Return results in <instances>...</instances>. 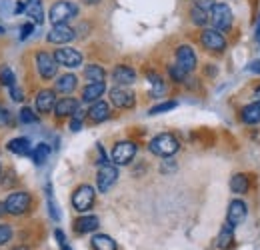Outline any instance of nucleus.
Listing matches in <instances>:
<instances>
[{
	"label": "nucleus",
	"mask_w": 260,
	"mask_h": 250,
	"mask_svg": "<svg viewBox=\"0 0 260 250\" xmlns=\"http://www.w3.org/2000/svg\"><path fill=\"white\" fill-rule=\"evenodd\" d=\"M190 16H192V22H194L196 26H204V24L208 22V12H206V10H202V8H196V6H192Z\"/></svg>",
	"instance_id": "nucleus-34"
},
{
	"label": "nucleus",
	"mask_w": 260,
	"mask_h": 250,
	"mask_svg": "<svg viewBox=\"0 0 260 250\" xmlns=\"http://www.w3.org/2000/svg\"><path fill=\"white\" fill-rule=\"evenodd\" d=\"M192 4H194L196 8H202V10H206V12H208L216 2H214V0H192Z\"/></svg>",
	"instance_id": "nucleus-40"
},
{
	"label": "nucleus",
	"mask_w": 260,
	"mask_h": 250,
	"mask_svg": "<svg viewBox=\"0 0 260 250\" xmlns=\"http://www.w3.org/2000/svg\"><path fill=\"white\" fill-rule=\"evenodd\" d=\"M60 250H72V248L66 244V240H64V242H60Z\"/></svg>",
	"instance_id": "nucleus-47"
},
{
	"label": "nucleus",
	"mask_w": 260,
	"mask_h": 250,
	"mask_svg": "<svg viewBox=\"0 0 260 250\" xmlns=\"http://www.w3.org/2000/svg\"><path fill=\"white\" fill-rule=\"evenodd\" d=\"M98 226H100V220H98V216H92V214L80 216V218H76V222H74V230H76L78 234L94 232Z\"/></svg>",
	"instance_id": "nucleus-23"
},
{
	"label": "nucleus",
	"mask_w": 260,
	"mask_h": 250,
	"mask_svg": "<svg viewBox=\"0 0 260 250\" xmlns=\"http://www.w3.org/2000/svg\"><path fill=\"white\" fill-rule=\"evenodd\" d=\"M168 74H170V78H172L174 82H184V80H186V72H184L178 64L168 66Z\"/></svg>",
	"instance_id": "nucleus-36"
},
{
	"label": "nucleus",
	"mask_w": 260,
	"mask_h": 250,
	"mask_svg": "<svg viewBox=\"0 0 260 250\" xmlns=\"http://www.w3.org/2000/svg\"><path fill=\"white\" fill-rule=\"evenodd\" d=\"M136 144L132 140H120L114 144L112 148V162L116 166H124V164H130L134 157H136Z\"/></svg>",
	"instance_id": "nucleus-7"
},
{
	"label": "nucleus",
	"mask_w": 260,
	"mask_h": 250,
	"mask_svg": "<svg viewBox=\"0 0 260 250\" xmlns=\"http://www.w3.org/2000/svg\"><path fill=\"white\" fill-rule=\"evenodd\" d=\"M78 16V6L70 0H58L50 6V12H48V20L54 24H68L72 18Z\"/></svg>",
	"instance_id": "nucleus-2"
},
{
	"label": "nucleus",
	"mask_w": 260,
	"mask_h": 250,
	"mask_svg": "<svg viewBox=\"0 0 260 250\" xmlns=\"http://www.w3.org/2000/svg\"><path fill=\"white\" fill-rule=\"evenodd\" d=\"M112 80H114L118 86H130V84L136 82V70L126 66V64H118V66L112 70Z\"/></svg>",
	"instance_id": "nucleus-16"
},
{
	"label": "nucleus",
	"mask_w": 260,
	"mask_h": 250,
	"mask_svg": "<svg viewBox=\"0 0 260 250\" xmlns=\"http://www.w3.org/2000/svg\"><path fill=\"white\" fill-rule=\"evenodd\" d=\"M90 242H92L94 250H118L116 240L112 236H108V234H94Z\"/></svg>",
	"instance_id": "nucleus-26"
},
{
	"label": "nucleus",
	"mask_w": 260,
	"mask_h": 250,
	"mask_svg": "<svg viewBox=\"0 0 260 250\" xmlns=\"http://www.w3.org/2000/svg\"><path fill=\"white\" fill-rule=\"evenodd\" d=\"M8 120H10V112L4 110V108H0V128L8 124Z\"/></svg>",
	"instance_id": "nucleus-42"
},
{
	"label": "nucleus",
	"mask_w": 260,
	"mask_h": 250,
	"mask_svg": "<svg viewBox=\"0 0 260 250\" xmlns=\"http://www.w3.org/2000/svg\"><path fill=\"white\" fill-rule=\"evenodd\" d=\"M116 180H118V168H116L114 164H110V162L100 164L98 174H96L98 190H100V192H108L110 188L116 184Z\"/></svg>",
	"instance_id": "nucleus-9"
},
{
	"label": "nucleus",
	"mask_w": 260,
	"mask_h": 250,
	"mask_svg": "<svg viewBox=\"0 0 260 250\" xmlns=\"http://www.w3.org/2000/svg\"><path fill=\"white\" fill-rule=\"evenodd\" d=\"M246 214H248V208H246V202L242 200H232L228 204V212H226V222L230 226H240L244 220H246Z\"/></svg>",
	"instance_id": "nucleus-14"
},
{
	"label": "nucleus",
	"mask_w": 260,
	"mask_h": 250,
	"mask_svg": "<svg viewBox=\"0 0 260 250\" xmlns=\"http://www.w3.org/2000/svg\"><path fill=\"white\" fill-rule=\"evenodd\" d=\"M146 78H148V86H150V94H152V96H162V94L166 92V84H164L160 74L148 72Z\"/></svg>",
	"instance_id": "nucleus-28"
},
{
	"label": "nucleus",
	"mask_w": 260,
	"mask_h": 250,
	"mask_svg": "<svg viewBox=\"0 0 260 250\" xmlns=\"http://www.w3.org/2000/svg\"><path fill=\"white\" fill-rule=\"evenodd\" d=\"M176 106H178V102H176V100H166V102H160V104L152 106V108L148 110V114H152V116H156V114H164V112L174 110Z\"/></svg>",
	"instance_id": "nucleus-32"
},
{
	"label": "nucleus",
	"mask_w": 260,
	"mask_h": 250,
	"mask_svg": "<svg viewBox=\"0 0 260 250\" xmlns=\"http://www.w3.org/2000/svg\"><path fill=\"white\" fill-rule=\"evenodd\" d=\"M196 63H198V58H196L194 48H192L190 44H180V46L176 48V64H178L186 74L194 72Z\"/></svg>",
	"instance_id": "nucleus-11"
},
{
	"label": "nucleus",
	"mask_w": 260,
	"mask_h": 250,
	"mask_svg": "<svg viewBox=\"0 0 260 250\" xmlns=\"http://www.w3.org/2000/svg\"><path fill=\"white\" fill-rule=\"evenodd\" d=\"M246 70L252 72V74H260V60H252V63L246 66Z\"/></svg>",
	"instance_id": "nucleus-43"
},
{
	"label": "nucleus",
	"mask_w": 260,
	"mask_h": 250,
	"mask_svg": "<svg viewBox=\"0 0 260 250\" xmlns=\"http://www.w3.org/2000/svg\"><path fill=\"white\" fill-rule=\"evenodd\" d=\"M12 250H28V246H16V248H12Z\"/></svg>",
	"instance_id": "nucleus-49"
},
{
	"label": "nucleus",
	"mask_w": 260,
	"mask_h": 250,
	"mask_svg": "<svg viewBox=\"0 0 260 250\" xmlns=\"http://www.w3.org/2000/svg\"><path fill=\"white\" fill-rule=\"evenodd\" d=\"M34 60H36V70H38V74H40L44 80H52V78L56 76V72H58V63H56L54 54L42 50V52H38V54L34 56Z\"/></svg>",
	"instance_id": "nucleus-6"
},
{
	"label": "nucleus",
	"mask_w": 260,
	"mask_h": 250,
	"mask_svg": "<svg viewBox=\"0 0 260 250\" xmlns=\"http://www.w3.org/2000/svg\"><path fill=\"white\" fill-rule=\"evenodd\" d=\"M10 238H12V228H10V224H0V246L6 244Z\"/></svg>",
	"instance_id": "nucleus-38"
},
{
	"label": "nucleus",
	"mask_w": 260,
	"mask_h": 250,
	"mask_svg": "<svg viewBox=\"0 0 260 250\" xmlns=\"http://www.w3.org/2000/svg\"><path fill=\"white\" fill-rule=\"evenodd\" d=\"M82 2H84V4H98L100 0H82Z\"/></svg>",
	"instance_id": "nucleus-48"
},
{
	"label": "nucleus",
	"mask_w": 260,
	"mask_h": 250,
	"mask_svg": "<svg viewBox=\"0 0 260 250\" xmlns=\"http://www.w3.org/2000/svg\"><path fill=\"white\" fill-rule=\"evenodd\" d=\"M46 198H48V210H50V216L58 222V220H60V212H58V206H56V202H54V198H52L50 184L46 186Z\"/></svg>",
	"instance_id": "nucleus-35"
},
{
	"label": "nucleus",
	"mask_w": 260,
	"mask_h": 250,
	"mask_svg": "<svg viewBox=\"0 0 260 250\" xmlns=\"http://www.w3.org/2000/svg\"><path fill=\"white\" fill-rule=\"evenodd\" d=\"M252 102H258L260 104V86H256L254 92H252Z\"/></svg>",
	"instance_id": "nucleus-44"
},
{
	"label": "nucleus",
	"mask_w": 260,
	"mask_h": 250,
	"mask_svg": "<svg viewBox=\"0 0 260 250\" xmlns=\"http://www.w3.org/2000/svg\"><path fill=\"white\" fill-rule=\"evenodd\" d=\"M34 104H36V110H38L40 114L52 112V110H54V104H56V90H50V88L40 90V92L36 94Z\"/></svg>",
	"instance_id": "nucleus-15"
},
{
	"label": "nucleus",
	"mask_w": 260,
	"mask_h": 250,
	"mask_svg": "<svg viewBox=\"0 0 260 250\" xmlns=\"http://www.w3.org/2000/svg\"><path fill=\"white\" fill-rule=\"evenodd\" d=\"M106 92V84L104 82H88L82 90V102H96L100 100V96Z\"/></svg>",
	"instance_id": "nucleus-21"
},
{
	"label": "nucleus",
	"mask_w": 260,
	"mask_h": 250,
	"mask_svg": "<svg viewBox=\"0 0 260 250\" xmlns=\"http://www.w3.org/2000/svg\"><path fill=\"white\" fill-rule=\"evenodd\" d=\"M6 214V208H4V202H0V216H4Z\"/></svg>",
	"instance_id": "nucleus-46"
},
{
	"label": "nucleus",
	"mask_w": 260,
	"mask_h": 250,
	"mask_svg": "<svg viewBox=\"0 0 260 250\" xmlns=\"http://www.w3.org/2000/svg\"><path fill=\"white\" fill-rule=\"evenodd\" d=\"M240 118H242L244 124H248V126L260 124V104L258 102H250V104H246V106L240 110Z\"/></svg>",
	"instance_id": "nucleus-22"
},
{
	"label": "nucleus",
	"mask_w": 260,
	"mask_h": 250,
	"mask_svg": "<svg viewBox=\"0 0 260 250\" xmlns=\"http://www.w3.org/2000/svg\"><path fill=\"white\" fill-rule=\"evenodd\" d=\"M256 40L260 42V16H258V24H256Z\"/></svg>",
	"instance_id": "nucleus-45"
},
{
	"label": "nucleus",
	"mask_w": 260,
	"mask_h": 250,
	"mask_svg": "<svg viewBox=\"0 0 260 250\" xmlns=\"http://www.w3.org/2000/svg\"><path fill=\"white\" fill-rule=\"evenodd\" d=\"M180 148V142L174 134L170 132H162V134H156L150 142H148V150L156 157H162V158H170L172 154H176Z\"/></svg>",
	"instance_id": "nucleus-1"
},
{
	"label": "nucleus",
	"mask_w": 260,
	"mask_h": 250,
	"mask_svg": "<svg viewBox=\"0 0 260 250\" xmlns=\"http://www.w3.org/2000/svg\"><path fill=\"white\" fill-rule=\"evenodd\" d=\"M0 176H2V166H0Z\"/></svg>",
	"instance_id": "nucleus-50"
},
{
	"label": "nucleus",
	"mask_w": 260,
	"mask_h": 250,
	"mask_svg": "<svg viewBox=\"0 0 260 250\" xmlns=\"http://www.w3.org/2000/svg\"><path fill=\"white\" fill-rule=\"evenodd\" d=\"M232 20H234V14H232V8L224 4V2H216L210 10H208V22L220 32H226L232 28Z\"/></svg>",
	"instance_id": "nucleus-3"
},
{
	"label": "nucleus",
	"mask_w": 260,
	"mask_h": 250,
	"mask_svg": "<svg viewBox=\"0 0 260 250\" xmlns=\"http://www.w3.org/2000/svg\"><path fill=\"white\" fill-rule=\"evenodd\" d=\"M6 148H8L10 152L18 154V157H26V154H30V140H28L26 136H18V138H12V140L6 144Z\"/></svg>",
	"instance_id": "nucleus-25"
},
{
	"label": "nucleus",
	"mask_w": 260,
	"mask_h": 250,
	"mask_svg": "<svg viewBox=\"0 0 260 250\" xmlns=\"http://www.w3.org/2000/svg\"><path fill=\"white\" fill-rule=\"evenodd\" d=\"M248 188H250V180H248L246 174L238 172V174H234V176L230 178V190H232L234 194H246Z\"/></svg>",
	"instance_id": "nucleus-27"
},
{
	"label": "nucleus",
	"mask_w": 260,
	"mask_h": 250,
	"mask_svg": "<svg viewBox=\"0 0 260 250\" xmlns=\"http://www.w3.org/2000/svg\"><path fill=\"white\" fill-rule=\"evenodd\" d=\"M30 157H32V162L36 164V166H42V164L48 160V157H50V146L44 144V142H40V144L32 150Z\"/></svg>",
	"instance_id": "nucleus-30"
},
{
	"label": "nucleus",
	"mask_w": 260,
	"mask_h": 250,
	"mask_svg": "<svg viewBox=\"0 0 260 250\" xmlns=\"http://www.w3.org/2000/svg\"><path fill=\"white\" fill-rule=\"evenodd\" d=\"M18 118H20V122H22V124H36V122H38V114L34 112L32 108H28V106L20 108Z\"/></svg>",
	"instance_id": "nucleus-33"
},
{
	"label": "nucleus",
	"mask_w": 260,
	"mask_h": 250,
	"mask_svg": "<svg viewBox=\"0 0 260 250\" xmlns=\"http://www.w3.org/2000/svg\"><path fill=\"white\" fill-rule=\"evenodd\" d=\"M82 118H84V112L78 108V110L72 114V120H70V128H72V132H78V130L82 128Z\"/></svg>",
	"instance_id": "nucleus-37"
},
{
	"label": "nucleus",
	"mask_w": 260,
	"mask_h": 250,
	"mask_svg": "<svg viewBox=\"0 0 260 250\" xmlns=\"http://www.w3.org/2000/svg\"><path fill=\"white\" fill-rule=\"evenodd\" d=\"M34 30V22H28V24H22L20 26V40H26Z\"/></svg>",
	"instance_id": "nucleus-41"
},
{
	"label": "nucleus",
	"mask_w": 260,
	"mask_h": 250,
	"mask_svg": "<svg viewBox=\"0 0 260 250\" xmlns=\"http://www.w3.org/2000/svg\"><path fill=\"white\" fill-rule=\"evenodd\" d=\"M30 204H32V196H30L28 192H24V190L10 192V194L6 196V200H4V208H6V212L12 214V216H22L24 212H28Z\"/></svg>",
	"instance_id": "nucleus-4"
},
{
	"label": "nucleus",
	"mask_w": 260,
	"mask_h": 250,
	"mask_svg": "<svg viewBox=\"0 0 260 250\" xmlns=\"http://www.w3.org/2000/svg\"><path fill=\"white\" fill-rule=\"evenodd\" d=\"M0 84H4L6 88L16 86V76H14V72H12V68L8 64L0 66Z\"/></svg>",
	"instance_id": "nucleus-31"
},
{
	"label": "nucleus",
	"mask_w": 260,
	"mask_h": 250,
	"mask_svg": "<svg viewBox=\"0 0 260 250\" xmlns=\"http://www.w3.org/2000/svg\"><path fill=\"white\" fill-rule=\"evenodd\" d=\"M84 76L88 82H104L106 78V70L100 66V64H88L84 68Z\"/></svg>",
	"instance_id": "nucleus-29"
},
{
	"label": "nucleus",
	"mask_w": 260,
	"mask_h": 250,
	"mask_svg": "<svg viewBox=\"0 0 260 250\" xmlns=\"http://www.w3.org/2000/svg\"><path fill=\"white\" fill-rule=\"evenodd\" d=\"M24 14L32 18L34 24H42V22H44L42 0H24Z\"/></svg>",
	"instance_id": "nucleus-19"
},
{
	"label": "nucleus",
	"mask_w": 260,
	"mask_h": 250,
	"mask_svg": "<svg viewBox=\"0 0 260 250\" xmlns=\"http://www.w3.org/2000/svg\"><path fill=\"white\" fill-rule=\"evenodd\" d=\"M78 86V78L74 74H62L54 82V90L60 94H72Z\"/></svg>",
	"instance_id": "nucleus-20"
},
{
	"label": "nucleus",
	"mask_w": 260,
	"mask_h": 250,
	"mask_svg": "<svg viewBox=\"0 0 260 250\" xmlns=\"http://www.w3.org/2000/svg\"><path fill=\"white\" fill-rule=\"evenodd\" d=\"M54 58L58 66H64V68H78L82 64V54L76 48H58L54 52Z\"/></svg>",
	"instance_id": "nucleus-13"
},
{
	"label": "nucleus",
	"mask_w": 260,
	"mask_h": 250,
	"mask_svg": "<svg viewBox=\"0 0 260 250\" xmlns=\"http://www.w3.org/2000/svg\"><path fill=\"white\" fill-rule=\"evenodd\" d=\"M88 118L92 120V122H104V120H108L110 118V106H108V102H104V100H96V102H92V106L88 108Z\"/></svg>",
	"instance_id": "nucleus-18"
},
{
	"label": "nucleus",
	"mask_w": 260,
	"mask_h": 250,
	"mask_svg": "<svg viewBox=\"0 0 260 250\" xmlns=\"http://www.w3.org/2000/svg\"><path fill=\"white\" fill-rule=\"evenodd\" d=\"M76 38V30L68 24H54L52 30L46 34V40L50 44H68Z\"/></svg>",
	"instance_id": "nucleus-12"
},
{
	"label": "nucleus",
	"mask_w": 260,
	"mask_h": 250,
	"mask_svg": "<svg viewBox=\"0 0 260 250\" xmlns=\"http://www.w3.org/2000/svg\"><path fill=\"white\" fill-rule=\"evenodd\" d=\"M78 108H80V104H78L76 98L64 96V98L56 100V104H54V114H56L58 118H64V116H72Z\"/></svg>",
	"instance_id": "nucleus-17"
},
{
	"label": "nucleus",
	"mask_w": 260,
	"mask_h": 250,
	"mask_svg": "<svg viewBox=\"0 0 260 250\" xmlns=\"http://www.w3.org/2000/svg\"><path fill=\"white\" fill-rule=\"evenodd\" d=\"M200 42L210 52H224L226 50V38L216 28H204L200 34Z\"/></svg>",
	"instance_id": "nucleus-8"
},
{
	"label": "nucleus",
	"mask_w": 260,
	"mask_h": 250,
	"mask_svg": "<svg viewBox=\"0 0 260 250\" xmlns=\"http://www.w3.org/2000/svg\"><path fill=\"white\" fill-rule=\"evenodd\" d=\"M8 92H10V98H12L14 102H22V100H24V92H22V88H18V86L8 88Z\"/></svg>",
	"instance_id": "nucleus-39"
},
{
	"label": "nucleus",
	"mask_w": 260,
	"mask_h": 250,
	"mask_svg": "<svg viewBox=\"0 0 260 250\" xmlns=\"http://www.w3.org/2000/svg\"><path fill=\"white\" fill-rule=\"evenodd\" d=\"M110 102L116 106V108H120V110H130V108H134V104H136V96L132 90H128L126 86H114V88H110Z\"/></svg>",
	"instance_id": "nucleus-10"
},
{
	"label": "nucleus",
	"mask_w": 260,
	"mask_h": 250,
	"mask_svg": "<svg viewBox=\"0 0 260 250\" xmlns=\"http://www.w3.org/2000/svg\"><path fill=\"white\" fill-rule=\"evenodd\" d=\"M96 200V192L90 184H80L72 194V206L76 212H88L94 206Z\"/></svg>",
	"instance_id": "nucleus-5"
},
{
	"label": "nucleus",
	"mask_w": 260,
	"mask_h": 250,
	"mask_svg": "<svg viewBox=\"0 0 260 250\" xmlns=\"http://www.w3.org/2000/svg\"><path fill=\"white\" fill-rule=\"evenodd\" d=\"M216 246L220 250H230L234 246V226H230L228 222L220 228V232H218Z\"/></svg>",
	"instance_id": "nucleus-24"
}]
</instances>
